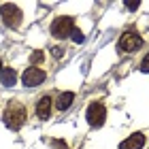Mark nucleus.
<instances>
[{"label": "nucleus", "instance_id": "obj_1", "mask_svg": "<svg viewBox=\"0 0 149 149\" xmlns=\"http://www.w3.org/2000/svg\"><path fill=\"white\" fill-rule=\"evenodd\" d=\"M2 119L11 130H19V128L24 126V121L28 119V109H26L22 102H17V100H11V102L6 104L4 113H2Z\"/></svg>", "mask_w": 149, "mask_h": 149}, {"label": "nucleus", "instance_id": "obj_2", "mask_svg": "<svg viewBox=\"0 0 149 149\" xmlns=\"http://www.w3.org/2000/svg\"><path fill=\"white\" fill-rule=\"evenodd\" d=\"M141 47H143V38H141V34L134 28L126 30L117 40V49L124 51V53H134V51H139Z\"/></svg>", "mask_w": 149, "mask_h": 149}, {"label": "nucleus", "instance_id": "obj_3", "mask_svg": "<svg viewBox=\"0 0 149 149\" xmlns=\"http://www.w3.org/2000/svg\"><path fill=\"white\" fill-rule=\"evenodd\" d=\"M51 34L56 36V38H68L70 34H72V30H74V22H72V17H66V15H62V17H58V19H53V24H51Z\"/></svg>", "mask_w": 149, "mask_h": 149}, {"label": "nucleus", "instance_id": "obj_4", "mask_svg": "<svg viewBox=\"0 0 149 149\" xmlns=\"http://www.w3.org/2000/svg\"><path fill=\"white\" fill-rule=\"evenodd\" d=\"M0 15H2V22H4L6 28H19V24H22V11H19V6L13 4V2L2 4Z\"/></svg>", "mask_w": 149, "mask_h": 149}, {"label": "nucleus", "instance_id": "obj_5", "mask_svg": "<svg viewBox=\"0 0 149 149\" xmlns=\"http://www.w3.org/2000/svg\"><path fill=\"white\" fill-rule=\"evenodd\" d=\"M85 117H87V124H90L92 128H100V126L104 124V119H107V109H104V104H102V102H92L90 107H87Z\"/></svg>", "mask_w": 149, "mask_h": 149}, {"label": "nucleus", "instance_id": "obj_6", "mask_svg": "<svg viewBox=\"0 0 149 149\" xmlns=\"http://www.w3.org/2000/svg\"><path fill=\"white\" fill-rule=\"evenodd\" d=\"M45 79H47V72L43 68H38V66H28L22 74V81H24L26 87H36V85L43 83Z\"/></svg>", "mask_w": 149, "mask_h": 149}, {"label": "nucleus", "instance_id": "obj_7", "mask_svg": "<svg viewBox=\"0 0 149 149\" xmlns=\"http://www.w3.org/2000/svg\"><path fill=\"white\" fill-rule=\"evenodd\" d=\"M145 145V134L143 132H134L130 134L126 141H121L119 143V149H141Z\"/></svg>", "mask_w": 149, "mask_h": 149}, {"label": "nucleus", "instance_id": "obj_8", "mask_svg": "<svg viewBox=\"0 0 149 149\" xmlns=\"http://www.w3.org/2000/svg\"><path fill=\"white\" fill-rule=\"evenodd\" d=\"M36 115L40 119H47L51 115V96H40L38 98V102H36Z\"/></svg>", "mask_w": 149, "mask_h": 149}, {"label": "nucleus", "instance_id": "obj_9", "mask_svg": "<svg viewBox=\"0 0 149 149\" xmlns=\"http://www.w3.org/2000/svg\"><path fill=\"white\" fill-rule=\"evenodd\" d=\"M72 100H74V94H72V92H62V94L58 96V100H56L58 111H66V109L72 104Z\"/></svg>", "mask_w": 149, "mask_h": 149}, {"label": "nucleus", "instance_id": "obj_10", "mask_svg": "<svg viewBox=\"0 0 149 149\" xmlns=\"http://www.w3.org/2000/svg\"><path fill=\"white\" fill-rule=\"evenodd\" d=\"M0 81H2L4 87H13L17 83V72L13 68H2V72H0Z\"/></svg>", "mask_w": 149, "mask_h": 149}, {"label": "nucleus", "instance_id": "obj_11", "mask_svg": "<svg viewBox=\"0 0 149 149\" xmlns=\"http://www.w3.org/2000/svg\"><path fill=\"white\" fill-rule=\"evenodd\" d=\"M70 38L74 40V43H83V40H85V36H83V32H81V30H77V28L72 30V34H70Z\"/></svg>", "mask_w": 149, "mask_h": 149}, {"label": "nucleus", "instance_id": "obj_12", "mask_svg": "<svg viewBox=\"0 0 149 149\" xmlns=\"http://www.w3.org/2000/svg\"><path fill=\"white\" fill-rule=\"evenodd\" d=\"M43 58H45L43 51H34V53H32V58H30V62L32 64H38V62H43Z\"/></svg>", "mask_w": 149, "mask_h": 149}, {"label": "nucleus", "instance_id": "obj_13", "mask_svg": "<svg viewBox=\"0 0 149 149\" xmlns=\"http://www.w3.org/2000/svg\"><path fill=\"white\" fill-rule=\"evenodd\" d=\"M51 147L53 149H68V145H66L64 141H60V139H53L51 141Z\"/></svg>", "mask_w": 149, "mask_h": 149}, {"label": "nucleus", "instance_id": "obj_14", "mask_svg": "<svg viewBox=\"0 0 149 149\" xmlns=\"http://www.w3.org/2000/svg\"><path fill=\"white\" fill-rule=\"evenodd\" d=\"M51 53H53V58H62L64 56V47H51Z\"/></svg>", "mask_w": 149, "mask_h": 149}, {"label": "nucleus", "instance_id": "obj_15", "mask_svg": "<svg viewBox=\"0 0 149 149\" xmlns=\"http://www.w3.org/2000/svg\"><path fill=\"white\" fill-rule=\"evenodd\" d=\"M141 70H143V72H149V53H147L145 60H143V66H141Z\"/></svg>", "mask_w": 149, "mask_h": 149}, {"label": "nucleus", "instance_id": "obj_16", "mask_svg": "<svg viewBox=\"0 0 149 149\" xmlns=\"http://www.w3.org/2000/svg\"><path fill=\"white\" fill-rule=\"evenodd\" d=\"M126 6H128L130 11H136V9H139V2H126Z\"/></svg>", "mask_w": 149, "mask_h": 149}, {"label": "nucleus", "instance_id": "obj_17", "mask_svg": "<svg viewBox=\"0 0 149 149\" xmlns=\"http://www.w3.org/2000/svg\"><path fill=\"white\" fill-rule=\"evenodd\" d=\"M0 72H2V62H0Z\"/></svg>", "mask_w": 149, "mask_h": 149}]
</instances>
